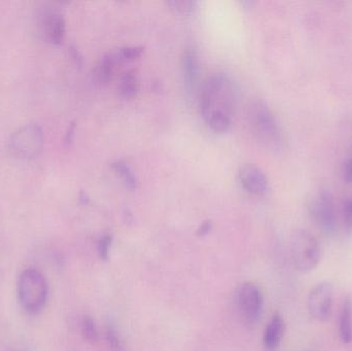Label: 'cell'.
<instances>
[{"instance_id": "6da1fadb", "label": "cell", "mask_w": 352, "mask_h": 351, "mask_svg": "<svg viewBox=\"0 0 352 351\" xmlns=\"http://www.w3.org/2000/svg\"><path fill=\"white\" fill-rule=\"evenodd\" d=\"M235 102V88L226 74L215 73L206 78L200 92V107L204 119L217 113L232 117Z\"/></svg>"}, {"instance_id": "7a4b0ae2", "label": "cell", "mask_w": 352, "mask_h": 351, "mask_svg": "<svg viewBox=\"0 0 352 351\" xmlns=\"http://www.w3.org/2000/svg\"><path fill=\"white\" fill-rule=\"evenodd\" d=\"M248 121L252 133L261 144L278 152L283 148V135L272 111L262 100H254L248 109Z\"/></svg>"}, {"instance_id": "3957f363", "label": "cell", "mask_w": 352, "mask_h": 351, "mask_svg": "<svg viewBox=\"0 0 352 351\" xmlns=\"http://www.w3.org/2000/svg\"><path fill=\"white\" fill-rule=\"evenodd\" d=\"M18 298L21 306L30 315H36L47 304L49 286L45 275L35 268H28L19 276Z\"/></svg>"}, {"instance_id": "277c9868", "label": "cell", "mask_w": 352, "mask_h": 351, "mask_svg": "<svg viewBox=\"0 0 352 351\" xmlns=\"http://www.w3.org/2000/svg\"><path fill=\"white\" fill-rule=\"evenodd\" d=\"M291 255L296 269L307 273L316 269L320 263V245L308 231H295L291 238Z\"/></svg>"}, {"instance_id": "5b68a950", "label": "cell", "mask_w": 352, "mask_h": 351, "mask_svg": "<svg viewBox=\"0 0 352 351\" xmlns=\"http://www.w3.org/2000/svg\"><path fill=\"white\" fill-rule=\"evenodd\" d=\"M45 144V134L38 124L30 123L19 128L10 139V152L16 158L32 159L38 156Z\"/></svg>"}, {"instance_id": "8992f818", "label": "cell", "mask_w": 352, "mask_h": 351, "mask_svg": "<svg viewBox=\"0 0 352 351\" xmlns=\"http://www.w3.org/2000/svg\"><path fill=\"white\" fill-rule=\"evenodd\" d=\"M312 220L318 228L327 235H333L338 229L336 207L330 192L322 191L316 194L309 204Z\"/></svg>"}, {"instance_id": "52a82bcc", "label": "cell", "mask_w": 352, "mask_h": 351, "mask_svg": "<svg viewBox=\"0 0 352 351\" xmlns=\"http://www.w3.org/2000/svg\"><path fill=\"white\" fill-rule=\"evenodd\" d=\"M264 299L258 286L246 282L240 286L237 293V307L246 325H254L260 319Z\"/></svg>"}, {"instance_id": "ba28073f", "label": "cell", "mask_w": 352, "mask_h": 351, "mask_svg": "<svg viewBox=\"0 0 352 351\" xmlns=\"http://www.w3.org/2000/svg\"><path fill=\"white\" fill-rule=\"evenodd\" d=\"M334 286L330 282H322L314 286L308 295V311L311 317L320 323L330 319L333 311Z\"/></svg>"}, {"instance_id": "9c48e42d", "label": "cell", "mask_w": 352, "mask_h": 351, "mask_svg": "<svg viewBox=\"0 0 352 351\" xmlns=\"http://www.w3.org/2000/svg\"><path fill=\"white\" fill-rule=\"evenodd\" d=\"M239 179L244 189L252 195L264 196L268 193V179L256 165L245 164L241 166L239 170Z\"/></svg>"}, {"instance_id": "30bf717a", "label": "cell", "mask_w": 352, "mask_h": 351, "mask_svg": "<svg viewBox=\"0 0 352 351\" xmlns=\"http://www.w3.org/2000/svg\"><path fill=\"white\" fill-rule=\"evenodd\" d=\"M182 74H184V88L188 94H192L196 91L199 80L198 56L194 49H186L182 58Z\"/></svg>"}, {"instance_id": "8fae6325", "label": "cell", "mask_w": 352, "mask_h": 351, "mask_svg": "<svg viewBox=\"0 0 352 351\" xmlns=\"http://www.w3.org/2000/svg\"><path fill=\"white\" fill-rule=\"evenodd\" d=\"M285 324L283 317L279 313L273 315L269 321L264 334L265 348L268 350H274L278 348L285 335Z\"/></svg>"}, {"instance_id": "7c38bea8", "label": "cell", "mask_w": 352, "mask_h": 351, "mask_svg": "<svg viewBox=\"0 0 352 351\" xmlns=\"http://www.w3.org/2000/svg\"><path fill=\"white\" fill-rule=\"evenodd\" d=\"M339 337L344 344L352 342V303L351 298L347 297L343 301L339 315Z\"/></svg>"}, {"instance_id": "4fadbf2b", "label": "cell", "mask_w": 352, "mask_h": 351, "mask_svg": "<svg viewBox=\"0 0 352 351\" xmlns=\"http://www.w3.org/2000/svg\"><path fill=\"white\" fill-rule=\"evenodd\" d=\"M45 33L53 43H60L65 35V21L59 14H50L45 20Z\"/></svg>"}, {"instance_id": "5bb4252c", "label": "cell", "mask_w": 352, "mask_h": 351, "mask_svg": "<svg viewBox=\"0 0 352 351\" xmlns=\"http://www.w3.org/2000/svg\"><path fill=\"white\" fill-rule=\"evenodd\" d=\"M113 69H115V58L113 55H105L101 58L100 61L95 66L94 80L97 84L105 86L109 84L113 78Z\"/></svg>"}, {"instance_id": "9a60e30c", "label": "cell", "mask_w": 352, "mask_h": 351, "mask_svg": "<svg viewBox=\"0 0 352 351\" xmlns=\"http://www.w3.org/2000/svg\"><path fill=\"white\" fill-rule=\"evenodd\" d=\"M140 84L135 71L129 70L122 76L119 84V93L124 98H132L138 94Z\"/></svg>"}, {"instance_id": "2e32d148", "label": "cell", "mask_w": 352, "mask_h": 351, "mask_svg": "<svg viewBox=\"0 0 352 351\" xmlns=\"http://www.w3.org/2000/svg\"><path fill=\"white\" fill-rule=\"evenodd\" d=\"M113 171L121 177L126 187L130 190H135L138 188V181L133 171L131 170L128 164L123 161H116L111 164Z\"/></svg>"}, {"instance_id": "e0dca14e", "label": "cell", "mask_w": 352, "mask_h": 351, "mask_svg": "<svg viewBox=\"0 0 352 351\" xmlns=\"http://www.w3.org/2000/svg\"><path fill=\"white\" fill-rule=\"evenodd\" d=\"M205 121L213 131L217 133H225L231 127L232 117L225 113H217L205 117Z\"/></svg>"}, {"instance_id": "ac0fdd59", "label": "cell", "mask_w": 352, "mask_h": 351, "mask_svg": "<svg viewBox=\"0 0 352 351\" xmlns=\"http://www.w3.org/2000/svg\"><path fill=\"white\" fill-rule=\"evenodd\" d=\"M82 333L85 339L89 342H95L98 338L96 327H95L94 321L91 317H85L82 323Z\"/></svg>"}, {"instance_id": "d6986e66", "label": "cell", "mask_w": 352, "mask_h": 351, "mask_svg": "<svg viewBox=\"0 0 352 351\" xmlns=\"http://www.w3.org/2000/svg\"><path fill=\"white\" fill-rule=\"evenodd\" d=\"M343 225L347 234L352 233V196L347 198L343 203L342 210Z\"/></svg>"}, {"instance_id": "ffe728a7", "label": "cell", "mask_w": 352, "mask_h": 351, "mask_svg": "<svg viewBox=\"0 0 352 351\" xmlns=\"http://www.w3.org/2000/svg\"><path fill=\"white\" fill-rule=\"evenodd\" d=\"M144 52L142 47H125L120 49L118 56L124 60H134L140 57Z\"/></svg>"}, {"instance_id": "44dd1931", "label": "cell", "mask_w": 352, "mask_h": 351, "mask_svg": "<svg viewBox=\"0 0 352 351\" xmlns=\"http://www.w3.org/2000/svg\"><path fill=\"white\" fill-rule=\"evenodd\" d=\"M169 5L173 6L177 12L186 14V12H190L194 10L195 2L188 1V0H175V1L169 2Z\"/></svg>"}, {"instance_id": "7402d4cb", "label": "cell", "mask_w": 352, "mask_h": 351, "mask_svg": "<svg viewBox=\"0 0 352 351\" xmlns=\"http://www.w3.org/2000/svg\"><path fill=\"white\" fill-rule=\"evenodd\" d=\"M107 342H109L113 351H124L123 343H122L121 340L118 337L117 333L113 329H109L107 331Z\"/></svg>"}, {"instance_id": "603a6c76", "label": "cell", "mask_w": 352, "mask_h": 351, "mask_svg": "<svg viewBox=\"0 0 352 351\" xmlns=\"http://www.w3.org/2000/svg\"><path fill=\"white\" fill-rule=\"evenodd\" d=\"M342 174L345 183L351 185L352 183V150L343 163Z\"/></svg>"}, {"instance_id": "cb8c5ba5", "label": "cell", "mask_w": 352, "mask_h": 351, "mask_svg": "<svg viewBox=\"0 0 352 351\" xmlns=\"http://www.w3.org/2000/svg\"><path fill=\"white\" fill-rule=\"evenodd\" d=\"M111 238L109 236L103 237L99 242V253L102 259H107L109 257V249L111 247Z\"/></svg>"}, {"instance_id": "d4e9b609", "label": "cell", "mask_w": 352, "mask_h": 351, "mask_svg": "<svg viewBox=\"0 0 352 351\" xmlns=\"http://www.w3.org/2000/svg\"><path fill=\"white\" fill-rule=\"evenodd\" d=\"M211 229V223L210 222H205L201 225L200 228L198 230L199 235H205L210 231Z\"/></svg>"}]
</instances>
